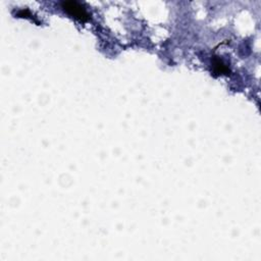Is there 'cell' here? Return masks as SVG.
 <instances>
[{
    "mask_svg": "<svg viewBox=\"0 0 261 261\" xmlns=\"http://www.w3.org/2000/svg\"><path fill=\"white\" fill-rule=\"evenodd\" d=\"M61 6L68 16L80 22H87L90 19L86 7L77 1H64L61 3Z\"/></svg>",
    "mask_w": 261,
    "mask_h": 261,
    "instance_id": "6da1fadb",
    "label": "cell"
},
{
    "mask_svg": "<svg viewBox=\"0 0 261 261\" xmlns=\"http://www.w3.org/2000/svg\"><path fill=\"white\" fill-rule=\"evenodd\" d=\"M212 66H213V73L217 75H228L230 73V68L227 65V64H224L221 59L218 57L213 58Z\"/></svg>",
    "mask_w": 261,
    "mask_h": 261,
    "instance_id": "7a4b0ae2",
    "label": "cell"
}]
</instances>
